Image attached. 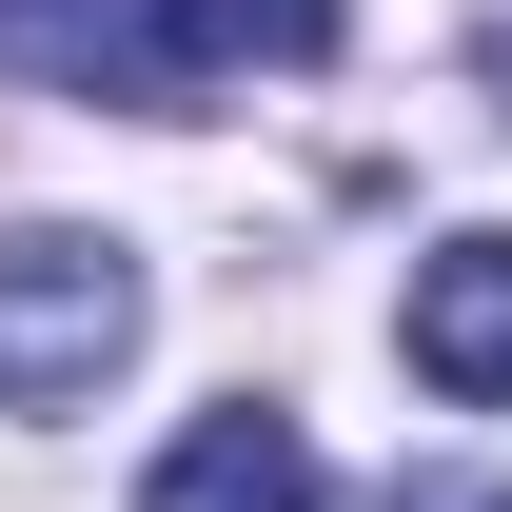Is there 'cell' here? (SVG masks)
Wrapping results in <instances>:
<instances>
[{
	"mask_svg": "<svg viewBox=\"0 0 512 512\" xmlns=\"http://www.w3.org/2000/svg\"><path fill=\"white\" fill-rule=\"evenodd\" d=\"M119 355H138V256L79 217H20L0 237V414H79Z\"/></svg>",
	"mask_w": 512,
	"mask_h": 512,
	"instance_id": "cell-1",
	"label": "cell"
},
{
	"mask_svg": "<svg viewBox=\"0 0 512 512\" xmlns=\"http://www.w3.org/2000/svg\"><path fill=\"white\" fill-rule=\"evenodd\" d=\"M256 60H335V0H138V20H99L60 79H99V99H178V79H256Z\"/></svg>",
	"mask_w": 512,
	"mask_h": 512,
	"instance_id": "cell-2",
	"label": "cell"
},
{
	"mask_svg": "<svg viewBox=\"0 0 512 512\" xmlns=\"http://www.w3.org/2000/svg\"><path fill=\"white\" fill-rule=\"evenodd\" d=\"M394 335H414V375H434L453 414H512V237H434Z\"/></svg>",
	"mask_w": 512,
	"mask_h": 512,
	"instance_id": "cell-3",
	"label": "cell"
},
{
	"mask_svg": "<svg viewBox=\"0 0 512 512\" xmlns=\"http://www.w3.org/2000/svg\"><path fill=\"white\" fill-rule=\"evenodd\" d=\"M138 512H316V434H296L276 394H237V414H197V434L158 453Z\"/></svg>",
	"mask_w": 512,
	"mask_h": 512,
	"instance_id": "cell-4",
	"label": "cell"
},
{
	"mask_svg": "<svg viewBox=\"0 0 512 512\" xmlns=\"http://www.w3.org/2000/svg\"><path fill=\"white\" fill-rule=\"evenodd\" d=\"M375 512H512V493H453V473H394Z\"/></svg>",
	"mask_w": 512,
	"mask_h": 512,
	"instance_id": "cell-5",
	"label": "cell"
},
{
	"mask_svg": "<svg viewBox=\"0 0 512 512\" xmlns=\"http://www.w3.org/2000/svg\"><path fill=\"white\" fill-rule=\"evenodd\" d=\"M493 119H512V40H493Z\"/></svg>",
	"mask_w": 512,
	"mask_h": 512,
	"instance_id": "cell-6",
	"label": "cell"
}]
</instances>
